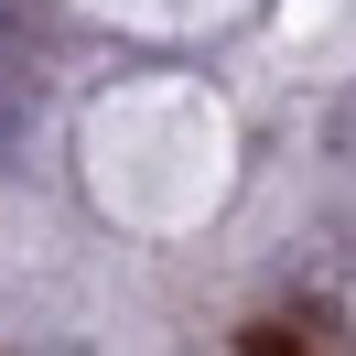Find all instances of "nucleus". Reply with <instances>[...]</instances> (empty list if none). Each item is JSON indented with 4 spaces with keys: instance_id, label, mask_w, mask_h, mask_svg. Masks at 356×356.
Returning a JSON list of instances; mask_svg holds the SVG:
<instances>
[{
    "instance_id": "f257e3e1",
    "label": "nucleus",
    "mask_w": 356,
    "mask_h": 356,
    "mask_svg": "<svg viewBox=\"0 0 356 356\" xmlns=\"http://www.w3.org/2000/svg\"><path fill=\"white\" fill-rule=\"evenodd\" d=\"M238 356H313V334H302V324H248Z\"/></svg>"
}]
</instances>
